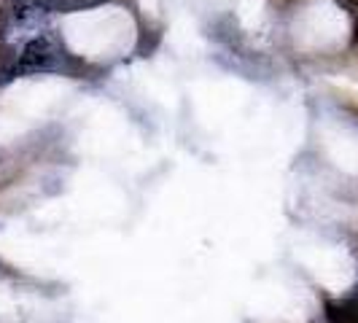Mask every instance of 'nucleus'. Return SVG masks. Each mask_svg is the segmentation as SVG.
Returning a JSON list of instances; mask_svg holds the SVG:
<instances>
[{
	"mask_svg": "<svg viewBox=\"0 0 358 323\" xmlns=\"http://www.w3.org/2000/svg\"><path fill=\"white\" fill-rule=\"evenodd\" d=\"M326 318L331 323H358V296L342 299V302H329Z\"/></svg>",
	"mask_w": 358,
	"mask_h": 323,
	"instance_id": "nucleus-2",
	"label": "nucleus"
},
{
	"mask_svg": "<svg viewBox=\"0 0 358 323\" xmlns=\"http://www.w3.org/2000/svg\"><path fill=\"white\" fill-rule=\"evenodd\" d=\"M71 57L62 52V46L52 36H36L27 41V46L19 54L14 76H36V73L68 71Z\"/></svg>",
	"mask_w": 358,
	"mask_h": 323,
	"instance_id": "nucleus-1",
	"label": "nucleus"
},
{
	"mask_svg": "<svg viewBox=\"0 0 358 323\" xmlns=\"http://www.w3.org/2000/svg\"><path fill=\"white\" fill-rule=\"evenodd\" d=\"M348 3H350V6H356V8H358V0H348Z\"/></svg>",
	"mask_w": 358,
	"mask_h": 323,
	"instance_id": "nucleus-3",
	"label": "nucleus"
}]
</instances>
